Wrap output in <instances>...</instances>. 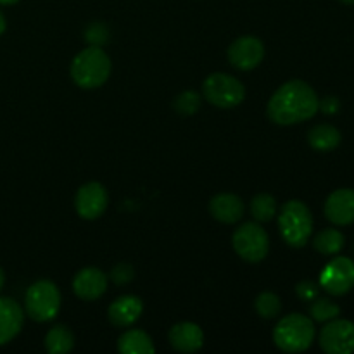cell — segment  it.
Segmentation results:
<instances>
[{
  "instance_id": "28",
  "label": "cell",
  "mask_w": 354,
  "mask_h": 354,
  "mask_svg": "<svg viewBox=\"0 0 354 354\" xmlns=\"http://www.w3.org/2000/svg\"><path fill=\"white\" fill-rule=\"evenodd\" d=\"M297 296L303 301H313L318 297V287L315 282H310V280H304V282H299L296 286Z\"/></svg>"
},
{
  "instance_id": "17",
  "label": "cell",
  "mask_w": 354,
  "mask_h": 354,
  "mask_svg": "<svg viewBox=\"0 0 354 354\" xmlns=\"http://www.w3.org/2000/svg\"><path fill=\"white\" fill-rule=\"evenodd\" d=\"M209 211L214 220L225 225L237 223L244 216V203L234 194H218L211 199Z\"/></svg>"
},
{
  "instance_id": "15",
  "label": "cell",
  "mask_w": 354,
  "mask_h": 354,
  "mask_svg": "<svg viewBox=\"0 0 354 354\" xmlns=\"http://www.w3.org/2000/svg\"><path fill=\"white\" fill-rule=\"evenodd\" d=\"M169 344L180 353H197L204 346V332L197 324L182 322L169 330Z\"/></svg>"
},
{
  "instance_id": "2",
  "label": "cell",
  "mask_w": 354,
  "mask_h": 354,
  "mask_svg": "<svg viewBox=\"0 0 354 354\" xmlns=\"http://www.w3.org/2000/svg\"><path fill=\"white\" fill-rule=\"evenodd\" d=\"M111 75V59L100 47L90 45L80 52L71 62V78L78 86L86 90L99 88Z\"/></svg>"
},
{
  "instance_id": "22",
  "label": "cell",
  "mask_w": 354,
  "mask_h": 354,
  "mask_svg": "<svg viewBox=\"0 0 354 354\" xmlns=\"http://www.w3.org/2000/svg\"><path fill=\"white\" fill-rule=\"evenodd\" d=\"M341 313V308L339 304H335L334 301L328 299V297H317L313 299L310 306V315L315 322H320V324H327V322L334 320Z\"/></svg>"
},
{
  "instance_id": "6",
  "label": "cell",
  "mask_w": 354,
  "mask_h": 354,
  "mask_svg": "<svg viewBox=\"0 0 354 354\" xmlns=\"http://www.w3.org/2000/svg\"><path fill=\"white\" fill-rule=\"evenodd\" d=\"M204 99L221 109L239 106L245 99V86L227 73H213L203 83Z\"/></svg>"
},
{
  "instance_id": "9",
  "label": "cell",
  "mask_w": 354,
  "mask_h": 354,
  "mask_svg": "<svg viewBox=\"0 0 354 354\" xmlns=\"http://www.w3.org/2000/svg\"><path fill=\"white\" fill-rule=\"evenodd\" d=\"M320 348L327 354L354 353V324L349 320L327 322L320 332Z\"/></svg>"
},
{
  "instance_id": "32",
  "label": "cell",
  "mask_w": 354,
  "mask_h": 354,
  "mask_svg": "<svg viewBox=\"0 0 354 354\" xmlns=\"http://www.w3.org/2000/svg\"><path fill=\"white\" fill-rule=\"evenodd\" d=\"M19 0H0V6H10V3H16Z\"/></svg>"
},
{
  "instance_id": "8",
  "label": "cell",
  "mask_w": 354,
  "mask_h": 354,
  "mask_svg": "<svg viewBox=\"0 0 354 354\" xmlns=\"http://www.w3.org/2000/svg\"><path fill=\"white\" fill-rule=\"evenodd\" d=\"M322 289L330 296H344L354 287V261L349 258H334L320 275Z\"/></svg>"
},
{
  "instance_id": "29",
  "label": "cell",
  "mask_w": 354,
  "mask_h": 354,
  "mask_svg": "<svg viewBox=\"0 0 354 354\" xmlns=\"http://www.w3.org/2000/svg\"><path fill=\"white\" fill-rule=\"evenodd\" d=\"M318 109H322L324 113L327 114H334L339 111V99H335V97H327V99H324L320 102V107Z\"/></svg>"
},
{
  "instance_id": "33",
  "label": "cell",
  "mask_w": 354,
  "mask_h": 354,
  "mask_svg": "<svg viewBox=\"0 0 354 354\" xmlns=\"http://www.w3.org/2000/svg\"><path fill=\"white\" fill-rule=\"evenodd\" d=\"M341 2H344V3H349V6H353V3H354V0H341Z\"/></svg>"
},
{
  "instance_id": "31",
  "label": "cell",
  "mask_w": 354,
  "mask_h": 354,
  "mask_svg": "<svg viewBox=\"0 0 354 354\" xmlns=\"http://www.w3.org/2000/svg\"><path fill=\"white\" fill-rule=\"evenodd\" d=\"M3 283H6V275H3V270L0 268V290L3 289Z\"/></svg>"
},
{
  "instance_id": "20",
  "label": "cell",
  "mask_w": 354,
  "mask_h": 354,
  "mask_svg": "<svg viewBox=\"0 0 354 354\" xmlns=\"http://www.w3.org/2000/svg\"><path fill=\"white\" fill-rule=\"evenodd\" d=\"M75 348V335L64 325H55L45 335V349L50 354H64Z\"/></svg>"
},
{
  "instance_id": "12",
  "label": "cell",
  "mask_w": 354,
  "mask_h": 354,
  "mask_svg": "<svg viewBox=\"0 0 354 354\" xmlns=\"http://www.w3.org/2000/svg\"><path fill=\"white\" fill-rule=\"evenodd\" d=\"M73 290L83 301H95L107 290V275L99 268H83L73 280Z\"/></svg>"
},
{
  "instance_id": "11",
  "label": "cell",
  "mask_w": 354,
  "mask_h": 354,
  "mask_svg": "<svg viewBox=\"0 0 354 354\" xmlns=\"http://www.w3.org/2000/svg\"><path fill=\"white\" fill-rule=\"evenodd\" d=\"M265 57V45L256 37H241L228 47V61L242 71L259 66Z\"/></svg>"
},
{
  "instance_id": "4",
  "label": "cell",
  "mask_w": 354,
  "mask_h": 354,
  "mask_svg": "<svg viewBox=\"0 0 354 354\" xmlns=\"http://www.w3.org/2000/svg\"><path fill=\"white\" fill-rule=\"evenodd\" d=\"M279 228L283 241L290 248H304L313 232V216L308 206L301 201H289L282 206L279 216Z\"/></svg>"
},
{
  "instance_id": "14",
  "label": "cell",
  "mask_w": 354,
  "mask_h": 354,
  "mask_svg": "<svg viewBox=\"0 0 354 354\" xmlns=\"http://www.w3.org/2000/svg\"><path fill=\"white\" fill-rule=\"evenodd\" d=\"M24 322L23 308L10 297H0V346L12 341Z\"/></svg>"
},
{
  "instance_id": "5",
  "label": "cell",
  "mask_w": 354,
  "mask_h": 354,
  "mask_svg": "<svg viewBox=\"0 0 354 354\" xmlns=\"http://www.w3.org/2000/svg\"><path fill=\"white\" fill-rule=\"evenodd\" d=\"M24 308L31 320L50 322L61 308V292L50 280H38L26 290Z\"/></svg>"
},
{
  "instance_id": "3",
  "label": "cell",
  "mask_w": 354,
  "mask_h": 354,
  "mask_svg": "<svg viewBox=\"0 0 354 354\" xmlns=\"http://www.w3.org/2000/svg\"><path fill=\"white\" fill-rule=\"evenodd\" d=\"M273 341L277 348L286 353L306 351L315 341L313 320L301 313L287 315L277 324L273 330Z\"/></svg>"
},
{
  "instance_id": "27",
  "label": "cell",
  "mask_w": 354,
  "mask_h": 354,
  "mask_svg": "<svg viewBox=\"0 0 354 354\" xmlns=\"http://www.w3.org/2000/svg\"><path fill=\"white\" fill-rule=\"evenodd\" d=\"M107 35H109V31H107V28L104 26L102 23H92L88 28H86L85 40L88 41L90 45L100 47V45L106 44L107 38H109Z\"/></svg>"
},
{
  "instance_id": "18",
  "label": "cell",
  "mask_w": 354,
  "mask_h": 354,
  "mask_svg": "<svg viewBox=\"0 0 354 354\" xmlns=\"http://www.w3.org/2000/svg\"><path fill=\"white\" fill-rule=\"evenodd\" d=\"M118 351L121 354H154L152 339L144 330H128L118 339Z\"/></svg>"
},
{
  "instance_id": "25",
  "label": "cell",
  "mask_w": 354,
  "mask_h": 354,
  "mask_svg": "<svg viewBox=\"0 0 354 354\" xmlns=\"http://www.w3.org/2000/svg\"><path fill=\"white\" fill-rule=\"evenodd\" d=\"M201 100H203V97L199 93L194 92V90H185V92H182L176 97L173 107H175L176 113L183 114V116H192V114L199 111Z\"/></svg>"
},
{
  "instance_id": "7",
  "label": "cell",
  "mask_w": 354,
  "mask_h": 354,
  "mask_svg": "<svg viewBox=\"0 0 354 354\" xmlns=\"http://www.w3.org/2000/svg\"><path fill=\"white\" fill-rule=\"evenodd\" d=\"M232 245L244 261L259 263L268 256L270 239L261 225L249 221L234 232Z\"/></svg>"
},
{
  "instance_id": "10",
  "label": "cell",
  "mask_w": 354,
  "mask_h": 354,
  "mask_svg": "<svg viewBox=\"0 0 354 354\" xmlns=\"http://www.w3.org/2000/svg\"><path fill=\"white\" fill-rule=\"evenodd\" d=\"M107 203H109L107 190L99 182H90L80 187L75 197L76 213L83 220H97L102 216L104 211L107 209Z\"/></svg>"
},
{
  "instance_id": "16",
  "label": "cell",
  "mask_w": 354,
  "mask_h": 354,
  "mask_svg": "<svg viewBox=\"0 0 354 354\" xmlns=\"http://www.w3.org/2000/svg\"><path fill=\"white\" fill-rule=\"evenodd\" d=\"M144 304L137 296H121L111 303L107 318L114 327H130L140 318Z\"/></svg>"
},
{
  "instance_id": "23",
  "label": "cell",
  "mask_w": 354,
  "mask_h": 354,
  "mask_svg": "<svg viewBox=\"0 0 354 354\" xmlns=\"http://www.w3.org/2000/svg\"><path fill=\"white\" fill-rule=\"evenodd\" d=\"M277 211V203L275 197L270 196V194H259L254 199L251 201V214L254 216V220H258L259 223H265L270 221L275 216Z\"/></svg>"
},
{
  "instance_id": "24",
  "label": "cell",
  "mask_w": 354,
  "mask_h": 354,
  "mask_svg": "<svg viewBox=\"0 0 354 354\" xmlns=\"http://www.w3.org/2000/svg\"><path fill=\"white\" fill-rule=\"evenodd\" d=\"M256 313L261 318H275L279 317L280 311H282V303H280L279 296L273 292H261L258 297H256Z\"/></svg>"
},
{
  "instance_id": "26",
  "label": "cell",
  "mask_w": 354,
  "mask_h": 354,
  "mask_svg": "<svg viewBox=\"0 0 354 354\" xmlns=\"http://www.w3.org/2000/svg\"><path fill=\"white\" fill-rule=\"evenodd\" d=\"M133 279L135 270L133 266L128 265V263H120V265H116L111 270V280H113L116 286H128Z\"/></svg>"
},
{
  "instance_id": "1",
  "label": "cell",
  "mask_w": 354,
  "mask_h": 354,
  "mask_svg": "<svg viewBox=\"0 0 354 354\" xmlns=\"http://www.w3.org/2000/svg\"><path fill=\"white\" fill-rule=\"evenodd\" d=\"M320 100L317 92L301 80L287 82L277 90L270 99L266 113L268 118L277 124L289 127V124L308 121L318 113Z\"/></svg>"
},
{
  "instance_id": "30",
  "label": "cell",
  "mask_w": 354,
  "mask_h": 354,
  "mask_svg": "<svg viewBox=\"0 0 354 354\" xmlns=\"http://www.w3.org/2000/svg\"><path fill=\"white\" fill-rule=\"evenodd\" d=\"M6 28H7V21H6V16H3V14L0 12V35H2L3 31H6Z\"/></svg>"
},
{
  "instance_id": "13",
  "label": "cell",
  "mask_w": 354,
  "mask_h": 354,
  "mask_svg": "<svg viewBox=\"0 0 354 354\" xmlns=\"http://www.w3.org/2000/svg\"><path fill=\"white\" fill-rule=\"evenodd\" d=\"M325 216L339 227L354 223V190L339 189L325 201Z\"/></svg>"
},
{
  "instance_id": "19",
  "label": "cell",
  "mask_w": 354,
  "mask_h": 354,
  "mask_svg": "<svg viewBox=\"0 0 354 354\" xmlns=\"http://www.w3.org/2000/svg\"><path fill=\"white\" fill-rule=\"evenodd\" d=\"M341 140V131L335 127H332V124H318V127L311 128V131L308 133L310 145L315 151L320 152L334 151V149L339 147Z\"/></svg>"
},
{
  "instance_id": "21",
  "label": "cell",
  "mask_w": 354,
  "mask_h": 354,
  "mask_svg": "<svg viewBox=\"0 0 354 354\" xmlns=\"http://www.w3.org/2000/svg\"><path fill=\"white\" fill-rule=\"evenodd\" d=\"M344 242L346 239L341 232L335 230V228H325V230H322L320 234H317V237H315L313 241V248L317 249L320 254L334 256L342 251Z\"/></svg>"
}]
</instances>
